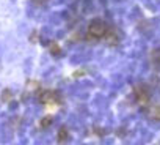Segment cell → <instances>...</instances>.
Listing matches in <instances>:
<instances>
[{"mask_svg": "<svg viewBox=\"0 0 160 145\" xmlns=\"http://www.w3.org/2000/svg\"><path fill=\"white\" fill-rule=\"evenodd\" d=\"M107 30H108V27H107V24L102 19H93L90 22V25H88V33L93 38H102V36H105Z\"/></svg>", "mask_w": 160, "mask_h": 145, "instance_id": "1", "label": "cell"}, {"mask_svg": "<svg viewBox=\"0 0 160 145\" xmlns=\"http://www.w3.org/2000/svg\"><path fill=\"white\" fill-rule=\"evenodd\" d=\"M50 123H52V118H50V117H49V118L46 117V118L42 120V123H41V126H42V128H46V126H47V125H50Z\"/></svg>", "mask_w": 160, "mask_h": 145, "instance_id": "7", "label": "cell"}, {"mask_svg": "<svg viewBox=\"0 0 160 145\" xmlns=\"http://www.w3.org/2000/svg\"><path fill=\"white\" fill-rule=\"evenodd\" d=\"M8 95H10V90H5V92H3V101H8V99H10Z\"/></svg>", "mask_w": 160, "mask_h": 145, "instance_id": "8", "label": "cell"}, {"mask_svg": "<svg viewBox=\"0 0 160 145\" xmlns=\"http://www.w3.org/2000/svg\"><path fill=\"white\" fill-rule=\"evenodd\" d=\"M50 52H52L53 55H58V54H60V47H58L57 44H52V46H50Z\"/></svg>", "mask_w": 160, "mask_h": 145, "instance_id": "6", "label": "cell"}, {"mask_svg": "<svg viewBox=\"0 0 160 145\" xmlns=\"http://www.w3.org/2000/svg\"><path fill=\"white\" fill-rule=\"evenodd\" d=\"M146 115L149 120H154V121H160V106H152L146 110Z\"/></svg>", "mask_w": 160, "mask_h": 145, "instance_id": "2", "label": "cell"}, {"mask_svg": "<svg viewBox=\"0 0 160 145\" xmlns=\"http://www.w3.org/2000/svg\"><path fill=\"white\" fill-rule=\"evenodd\" d=\"M152 60L157 62V63H160V47L155 49V51H152Z\"/></svg>", "mask_w": 160, "mask_h": 145, "instance_id": "5", "label": "cell"}, {"mask_svg": "<svg viewBox=\"0 0 160 145\" xmlns=\"http://www.w3.org/2000/svg\"><path fill=\"white\" fill-rule=\"evenodd\" d=\"M39 99H41V103L47 104V103H55V101H58V96H57L55 92H46V93H42V96H41Z\"/></svg>", "mask_w": 160, "mask_h": 145, "instance_id": "3", "label": "cell"}, {"mask_svg": "<svg viewBox=\"0 0 160 145\" xmlns=\"http://www.w3.org/2000/svg\"><path fill=\"white\" fill-rule=\"evenodd\" d=\"M66 139H68V131H66V128H61L58 131V140L60 142H64Z\"/></svg>", "mask_w": 160, "mask_h": 145, "instance_id": "4", "label": "cell"}]
</instances>
